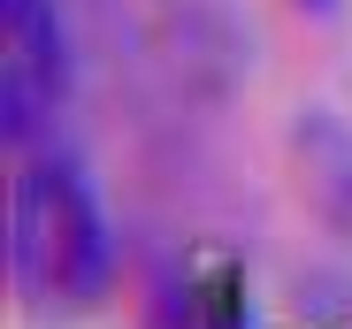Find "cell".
I'll return each instance as SVG.
<instances>
[{
	"mask_svg": "<svg viewBox=\"0 0 352 329\" xmlns=\"http://www.w3.org/2000/svg\"><path fill=\"white\" fill-rule=\"evenodd\" d=\"M8 253H16V291L31 299V314H92L107 299L115 230L77 161H31L16 177Z\"/></svg>",
	"mask_w": 352,
	"mask_h": 329,
	"instance_id": "cell-1",
	"label": "cell"
},
{
	"mask_svg": "<svg viewBox=\"0 0 352 329\" xmlns=\"http://www.w3.org/2000/svg\"><path fill=\"white\" fill-rule=\"evenodd\" d=\"M0 23H8V62H0V115H8V138L31 146L38 123L62 107L69 92V38L54 0H0Z\"/></svg>",
	"mask_w": 352,
	"mask_h": 329,
	"instance_id": "cell-2",
	"label": "cell"
},
{
	"mask_svg": "<svg viewBox=\"0 0 352 329\" xmlns=\"http://www.w3.org/2000/svg\"><path fill=\"white\" fill-rule=\"evenodd\" d=\"M299 169H307L314 207L329 214V223L352 230V131H344L337 115H322V107L299 123Z\"/></svg>",
	"mask_w": 352,
	"mask_h": 329,
	"instance_id": "cell-3",
	"label": "cell"
},
{
	"mask_svg": "<svg viewBox=\"0 0 352 329\" xmlns=\"http://www.w3.org/2000/svg\"><path fill=\"white\" fill-rule=\"evenodd\" d=\"M299 8H314V16H337V0H299Z\"/></svg>",
	"mask_w": 352,
	"mask_h": 329,
	"instance_id": "cell-4",
	"label": "cell"
}]
</instances>
